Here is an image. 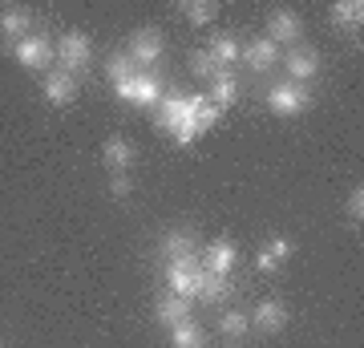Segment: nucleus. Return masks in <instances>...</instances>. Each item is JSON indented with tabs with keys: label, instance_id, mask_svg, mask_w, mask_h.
Returning a JSON list of instances; mask_svg holds the SVG:
<instances>
[{
	"label": "nucleus",
	"instance_id": "obj_5",
	"mask_svg": "<svg viewBox=\"0 0 364 348\" xmlns=\"http://www.w3.org/2000/svg\"><path fill=\"white\" fill-rule=\"evenodd\" d=\"M251 316V324H255V328H259V332H284L287 328V320H291V308H287L284 300L279 296H267V300H259V308L255 312H247Z\"/></svg>",
	"mask_w": 364,
	"mask_h": 348
},
{
	"label": "nucleus",
	"instance_id": "obj_8",
	"mask_svg": "<svg viewBox=\"0 0 364 348\" xmlns=\"http://www.w3.org/2000/svg\"><path fill=\"white\" fill-rule=\"evenodd\" d=\"M45 102L49 105H57V110H61V105H73L77 102V78H73V73H65V69H53L49 78H45Z\"/></svg>",
	"mask_w": 364,
	"mask_h": 348
},
{
	"label": "nucleus",
	"instance_id": "obj_26",
	"mask_svg": "<svg viewBox=\"0 0 364 348\" xmlns=\"http://www.w3.org/2000/svg\"><path fill=\"white\" fill-rule=\"evenodd\" d=\"M191 73H195V78H203V81H215L219 73H227V69H219V65H215V57H210L207 49H195V53H191Z\"/></svg>",
	"mask_w": 364,
	"mask_h": 348
},
{
	"label": "nucleus",
	"instance_id": "obj_10",
	"mask_svg": "<svg viewBox=\"0 0 364 348\" xmlns=\"http://www.w3.org/2000/svg\"><path fill=\"white\" fill-rule=\"evenodd\" d=\"M207 271H215V275H227V271L239 263V247L231 243V239H215V243L203 247V259H198Z\"/></svg>",
	"mask_w": 364,
	"mask_h": 348
},
{
	"label": "nucleus",
	"instance_id": "obj_6",
	"mask_svg": "<svg viewBox=\"0 0 364 348\" xmlns=\"http://www.w3.org/2000/svg\"><path fill=\"white\" fill-rule=\"evenodd\" d=\"M279 61L287 65V73H291V81H296V85H308V81L320 73V53L308 49V45H291Z\"/></svg>",
	"mask_w": 364,
	"mask_h": 348
},
{
	"label": "nucleus",
	"instance_id": "obj_3",
	"mask_svg": "<svg viewBox=\"0 0 364 348\" xmlns=\"http://www.w3.org/2000/svg\"><path fill=\"white\" fill-rule=\"evenodd\" d=\"M114 93L130 105H158L162 102V81H158L154 73H134L130 81L114 85Z\"/></svg>",
	"mask_w": 364,
	"mask_h": 348
},
{
	"label": "nucleus",
	"instance_id": "obj_18",
	"mask_svg": "<svg viewBox=\"0 0 364 348\" xmlns=\"http://www.w3.org/2000/svg\"><path fill=\"white\" fill-rule=\"evenodd\" d=\"M219 122V110L210 105V97H203V93H191V126H195V134L203 138L210 126Z\"/></svg>",
	"mask_w": 364,
	"mask_h": 348
},
{
	"label": "nucleus",
	"instance_id": "obj_27",
	"mask_svg": "<svg viewBox=\"0 0 364 348\" xmlns=\"http://www.w3.org/2000/svg\"><path fill=\"white\" fill-rule=\"evenodd\" d=\"M263 251H267L275 263H287V259H291V251H296V243H291V239H284V235H272V239L263 243Z\"/></svg>",
	"mask_w": 364,
	"mask_h": 348
},
{
	"label": "nucleus",
	"instance_id": "obj_7",
	"mask_svg": "<svg viewBox=\"0 0 364 348\" xmlns=\"http://www.w3.org/2000/svg\"><path fill=\"white\" fill-rule=\"evenodd\" d=\"M195 271H198V255H191V259H170V263H166V284H170L166 292L195 300Z\"/></svg>",
	"mask_w": 364,
	"mask_h": 348
},
{
	"label": "nucleus",
	"instance_id": "obj_25",
	"mask_svg": "<svg viewBox=\"0 0 364 348\" xmlns=\"http://www.w3.org/2000/svg\"><path fill=\"white\" fill-rule=\"evenodd\" d=\"M182 16H186L195 28H203V25H210V21L219 16V4H210V0H191V4H182Z\"/></svg>",
	"mask_w": 364,
	"mask_h": 348
},
{
	"label": "nucleus",
	"instance_id": "obj_11",
	"mask_svg": "<svg viewBox=\"0 0 364 348\" xmlns=\"http://www.w3.org/2000/svg\"><path fill=\"white\" fill-rule=\"evenodd\" d=\"M158 57H162V33H154V28H138L130 41V61L142 65V69H150V65H158Z\"/></svg>",
	"mask_w": 364,
	"mask_h": 348
},
{
	"label": "nucleus",
	"instance_id": "obj_2",
	"mask_svg": "<svg viewBox=\"0 0 364 348\" xmlns=\"http://www.w3.org/2000/svg\"><path fill=\"white\" fill-rule=\"evenodd\" d=\"M90 57H93V45H90V37H85L81 28L65 33L61 45H57V61H61V69L73 73V78H81V73L90 69Z\"/></svg>",
	"mask_w": 364,
	"mask_h": 348
},
{
	"label": "nucleus",
	"instance_id": "obj_4",
	"mask_svg": "<svg viewBox=\"0 0 364 348\" xmlns=\"http://www.w3.org/2000/svg\"><path fill=\"white\" fill-rule=\"evenodd\" d=\"M13 57H16V65H21V69L37 73V69H49L53 45H49V37H41V33H28L25 41H16V45H13Z\"/></svg>",
	"mask_w": 364,
	"mask_h": 348
},
{
	"label": "nucleus",
	"instance_id": "obj_1",
	"mask_svg": "<svg viewBox=\"0 0 364 348\" xmlns=\"http://www.w3.org/2000/svg\"><path fill=\"white\" fill-rule=\"evenodd\" d=\"M308 105H312L308 85L279 81V85H272V90H267V110H272L275 117H299V114H308Z\"/></svg>",
	"mask_w": 364,
	"mask_h": 348
},
{
	"label": "nucleus",
	"instance_id": "obj_17",
	"mask_svg": "<svg viewBox=\"0 0 364 348\" xmlns=\"http://www.w3.org/2000/svg\"><path fill=\"white\" fill-rule=\"evenodd\" d=\"M207 97H210V105H215L219 114H223V110H231V105L239 102V81H235L231 73H219V78L210 81V93H207Z\"/></svg>",
	"mask_w": 364,
	"mask_h": 348
},
{
	"label": "nucleus",
	"instance_id": "obj_30",
	"mask_svg": "<svg viewBox=\"0 0 364 348\" xmlns=\"http://www.w3.org/2000/svg\"><path fill=\"white\" fill-rule=\"evenodd\" d=\"M0 348H4V344H0Z\"/></svg>",
	"mask_w": 364,
	"mask_h": 348
},
{
	"label": "nucleus",
	"instance_id": "obj_13",
	"mask_svg": "<svg viewBox=\"0 0 364 348\" xmlns=\"http://www.w3.org/2000/svg\"><path fill=\"white\" fill-rule=\"evenodd\" d=\"M239 61H247L255 73H267L275 61H279V45H272L267 37H255L251 45H243V53H239Z\"/></svg>",
	"mask_w": 364,
	"mask_h": 348
},
{
	"label": "nucleus",
	"instance_id": "obj_21",
	"mask_svg": "<svg viewBox=\"0 0 364 348\" xmlns=\"http://www.w3.org/2000/svg\"><path fill=\"white\" fill-rule=\"evenodd\" d=\"M162 251H166L170 259H191L198 251L195 247V235L191 231H170L166 239H162Z\"/></svg>",
	"mask_w": 364,
	"mask_h": 348
},
{
	"label": "nucleus",
	"instance_id": "obj_20",
	"mask_svg": "<svg viewBox=\"0 0 364 348\" xmlns=\"http://www.w3.org/2000/svg\"><path fill=\"white\" fill-rule=\"evenodd\" d=\"M170 344L174 348H207V336H203V328L195 320H182L170 328Z\"/></svg>",
	"mask_w": 364,
	"mask_h": 348
},
{
	"label": "nucleus",
	"instance_id": "obj_16",
	"mask_svg": "<svg viewBox=\"0 0 364 348\" xmlns=\"http://www.w3.org/2000/svg\"><path fill=\"white\" fill-rule=\"evenodd\" d=\"M223 296H227V275H215V271H207L203 263H198V271H195V300H203V304H219Z\"/></svg>",
	"mask_w": 364,
	"mask_h": 348
},
{
	"label": "nucleus",
	"instance_id": "obj_29",
	"mask_svg": "<svg viewBox=\"0 0 364 348\" xmlns=\"http://www.w3.org/2000/svg\"><path fill=\"white\" fill-rule=\"evenodd\" d=\"M130 191H134L130 174H114V179H109V194H114V199H130Z\"/></svg>",
	"mask_w": 364,
	"mask_h": 348
},
{
	"label": "nucleus",
	"instance_id": "obj_23",
	"mask_svg": "<svg viewBox=\"0 0 364 348\" xmlns=\"http://www.w3.org/2000/svg\"><path fill=\"white\" fill-rule=\"evenodd\" d=\"M105 73H109V81H114V85H122V81H130L134 73H138V65L130 61V53H109V61H105Z\"/></svg>",
	"mask_w": 364,
	"mask_h": 348
},
{
	"label": "nucleus",
	"instance_id": "obj_14",
	"mask_svg": "<svg viewBox=\"0 0 364 348\" xmlns=\"http://www.w3.org/2000/svg\"><path fill=\"white\" fill-rule=\"evenodd\" d=\"M102 162L114 174H130V167H134V142L130 138H109V142L102 146Z\"/></svg>",
	"mask_w": 364,
	"mask_h": 348
},
{
	"label": "nucleus",
	"instance_id": "obj_22",
	"mask_svg": "<svg viewBox=\"0 0 364 348\" xmlns=\"http://www.w3.org/2000/svg\"><path fill=\"white\" fill-rule=\"evenodd\" d=\"M332 21H336L340 28H356L364 21V4L360 0H336V4H332Z\"/></svg>",
	"mask_w": 364,
	"mask_h": 348
},
{
	"label": "nucleus",
	"instance_id": "obj_28",
	"mask_svg": "<svg viewBox=\"0 0 364 348\" xmlns=\"http://www.w3.org/2000/svg\"><path fill=\"white\" fill-rule=\"evenodd\" d=\"M344 215H348L352 227H360V223H364V186H356V191L348 194V203H344Z\"/></svg>",
	"mask_w": 364,
	"mask_h": 348
},
{
	"label": "nucleus",
	"instance_id": "obj_12",
	"mask_svg": "<svg viewBox=\"0 0 364 348\" xmlns=\"http://www.w3.org/2000/svg\"><path fill=\"white\" fill-rule=\"evenodd\" d=\"M299 33H304V25H299L296 13L279 9V13L267 16V41H272V45H287V49H291V45L299 41Z\"/></svg>",
	"mask_w": 364,
	"mask_h": 348
},
{
	"label": "nucleus",
	"instance_id": "obj_9",
	"mask_svg": "<svg viewBox=\"0 0 364 348\" xmlns=\"http://www.w3.org/2000/svg\"><path fill=\"white\" fill-rule=\"evenodd\" d=\"M154 316H158V324L174 328V324H182V320H191V316H195V300L174 296V292H162L158 304H154Z\"/></svg>",
	"mask_w": 364,
	"mask_h": 348
},
{
	"label": "nucleus",
	"instance_id": "obj_19",
	"mask_svg": "<svg viewBox=\"0 0 364 348\" xmlns=\"http://www.w3.org/2000/svg\"><path fill=\"white\" fill-rule=\"evenodd\" d=\"M210 57H215V65H219V69H231L235 61H239V53H243V45H239V41L235 37H227V33H219V37L210 41Z\"/></svg>",
	"mask_w": 364,
	"mask_h": 348
},
{
	"label": "nucleus",
	"instance_id": "obj_15",
	"mask_svg": "<svg viewBox=\"0 0 364 348\" xmlns=\"http://www.w3.org/2000/svg\"><path fill=\"white\" fill-rule=\"evenodd\" d=\"M0 33L13 41V45H16V41H25L28 33H33V13H28V9H21V4L4 9V13H0Z\"/></svg>",
	"mask_w": 364,
	"mask_h": 348
},
{
	"label": "nucleus",
	"instance_id": "obj_24",
	"mask_svg": "<svg viewBox=\"0 0 364 348\" xmlns=\"http://www.w3.org/2000/svg\"><path fill=\"white\" fill-rule=\"evenodd\" d=\"M219 328H223V336L243 340L247 328H251V316H247V312H239V308H227V312H223V320H219Z\"/></svg>",
	"mask_w": 364,
	"mask_h": 348
}]
</instances>
